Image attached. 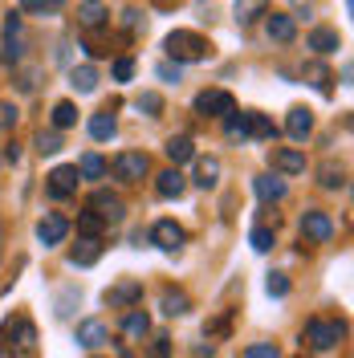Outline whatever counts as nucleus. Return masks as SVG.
<instances>
[{
	"instance_id": "nucleus-1",
	"label": "nucleus",
	"mask_w": 354,
	"mask_h": 358,
	"mask_svg": "<svg viewBox=\"0 0 354 358\" xmlns=\"http://www.w3.org/2000/svg\"><path fill=\"white\" fill-rule=\"evenodd\" d=\"M163 49H167V57H171L176 66H192V62H208V57H212L208 37H199V33H192V29H176V33H167Z\"/></svg>"
},
{
	"instance_id": "nucleus-2",
	"label": "nucleus",
	"mask_w": 354,
	"mask_h": 358,
	"mask_svg": "<svg viewBox=\"0 0 354 358\" xmlns=\"http://www.w3.org/2000/svg\"><path fill=\"white\" fill-rule=\"evenodd\" d=\"M0 342H8V350L17 358H33L37 355V330L29 317H13L4 330H0Z\"/></svg>"
},
{
	"instance_id": "nucleus-3",
	"label": "nucleus",
	"mask_w": 354,
	"mask_h": 358,
	"mask_svg": "<svg viewBox=\"0 0 354 358\" xmlns=\"http://www.w3.org/2000/svg\"><path fill=\"white\" fill-rule=\"evenodd\" d=\"M342 338H346V326L338 317H310L306 322V342L313 350H334Z\"/></svg>"
},
{
	"instance_id": "nucleus-4",
	"label": "nucleus",
	"mask_w": 354,
	"mask_h": 358,
	"mask_svg": "<svg viewBox=\"0 0 354 358\" xmlns=\"http://www.w3.org/2000/svg\"><path fill=\"white\" fill-rule=\"evenodd\" d=\"M232 110H236V98L228 90H199L196 94V114H204V118H224Z\"/></svg>"
},
{
	"instance_id": "nucleus-5",
	"label": "nucleus",
	"mask_w": 354,
	"mask_h": 358,
	"mask_svg": "<svg viewBox=\"0 0 354 358\" xmlns=\"http://www.w3.org/2000/svg\"><path fill=\"white\" fill-rule=\"evenodd\" d=\"M302 236L310 241V245H330L334 241V220L326 212H306L302 216Z\"/></svg>"
},
{
	"instance_id": "nucleus-6",
	"label": "nucleus",
	"mask_w": 354,
	"mask_h": 358,
	"mask_svg": "<svg viewBox=\"0 0 354 358\" xmlns=\"http://www.w3.org/2000/svg\"><path fill=\"white\" fill-rule=\"evenodd\" d=\"M147 155L143 151H122V155H114V176L122 179V183H139V179L147 176Z\"/></svg>"
},
{
	"instance_id": "nucleus-7",
	"label": "nucleus",
	"mask_w": 354,
	"mask_h": 358,
	"mask_svg": "<svg viewBox=\"0 0 354 358\" xmlns=\"http://www.w3.org/2000/svg\"><path fill=\"white\" fill-rule=\"evenodd\" d=\"M102 301H106L111 310H134V306L143 301V281H118V285L106 289Z\"/></svg>"
},
{
	"instance_id": "nucleus-8",
	"label": "nucleus",
	"mask_w": 354,
	"mask_h": 358,
	"mask_svg": "<svg viewBox=\"0 0 354 358\" xmlns=\"http://www.w3.org/2000/svg\"><path fill=\"white\" fill-rule=\"evenodd\" d=\"M151 241H155V248H163V252H179L183 241H187V232H183L176 220H159L155 228H151Z\"/></svg>"
},
{
	"instance_id": "nucleus-9",
	"label": "nucleus",
	"mask_w": 354,
	"mask_h": 358,
	"mask_svg": "<svg viewBox=\"0 0 354 358\" xmlns=\"http://www.w3.org/2000/svg\"><path fill=\"white\" fill-rule=\"evenodd\" d=\"M94 212H98V216H102V224H118L122 220V216H127V203L118 200V196H114V192H106V187H98V192H94Z\"/></svg>"
},
{
	"instance_id": "nucleus-10",
	"label": "nucleus",
	"mask_w": 354,
	"mask_h": 358,
	"mask_svg": "<svg viewBox=\"0 0 354 358\" xmlns=\"http://www.w3.org/2000/svg\"><path fill=\"white\" fill-rule=\"evenodd\" d=\"M78 183H82L78 167H57V171L49 176V187H45V192H49L53 200H69V196L78 192Z\"/></svg>"
},
{
	"instance_id": "nucleus-11",
	"label": "nucleus",
	"mask_w": 354,
	"mask_h": 358,
	"mask_svg": "<svg viewBox=\"0 0 354 358\" xmlns=\"http://www.w3.org/2000/svg\"><path fill=\"white\" fill-rule=\"evenodd\" d=\"M265 33H269V41L289 45L297 37V21H293L289 13H265Z\"/></svg>"
},
{
	"instance_id": "nucleus-12",
	"label": "nucleus",
	"mask_w": 354,
	"mask_h": 358,
	"mask_svg": "<svg viewBox=\"0 0 354 358\" xmlns=\"http://www.w3.org/2000/svg\"><path fill=\"white\" fill-rule=\"evenodd\" d=\"M69 236V220L66 216H57V212H49L41 224H37V241H41L45 248H53V245H62Z\"/></svg>"
},
{
	"instance_id": "nucleus-13",
	"label": "nucleus",
	"mask_w": 354,
	"mask_h": 358,
	"mask_svg": "<svg viewBox=\"0 0 354 358\" xmlns=\"http://www.w3.org/2000/svg\"><path fill=\"white\" fill-rule=\"evenodd\" d=\"M98 257H102V236H82L78 245L69 248V265H78V268L98 265Z\"/></svg>"
},
{
	"instance_id": "nucleus-14",
	"label": "nucleus",
	"mask_w": 354,
	"mask_h": 358,
	"mask_svg": "<svg viewBox=\"0 0 354 358\" xmlns=\"http://www.w3.org/2000/svg\"><path fill=\"white\" fill-rule=\"evenodd\" d=\"M253 192H257V200L277 203V200H285V179H277V176H257V179H253Z\"/></svg>"
},
{
	"instance_id": "nucleus-15",
	"label": "nucleus",
	"mask_w": 354,
	"mask_h": 358,
	"mask_svg": "<svg viewBox=\"0 0 354 358\" xmlns=\"http://www.w3.org/2000/svg\"><path fill=\"white\" fill-rule=\"evenodd\" d=\"M277 127L269 114H257V110H244V138H273Z\"/></svg>"
},
{
	"instance_id": "nucleus-16",
	"label": "nucleus",
	"mask_w": 354,
	"mask_h": 358,
	"mask_svg": "<svg viewBox=\"0 0 354 358\" xmlns=\"http://www.w3.org/2000/svg\"><path fill=\"white\" fill-rule=\"evenodd\" d=\"M183 187H187V183H183V176H179V167H167V171L155 179L159 200H179V196H183Z\"/></svg>"
},
{
	"instance_id": "nucleus-17",
	"label": "nucleus",
	"mask_w": 354,
	"mask_h": 358,
	"mask_svg": "<svg viewBox=\"0 0 354 358\" xmlns=\"http://www.w3.org/2000/svg\"><path fill=\"white\" fill-rule=\"evenodd\" d=\"M102 342H111V330H106L102 322L90 317V322L78 326V346H90V350H94V346H102Z\"/></svg>"
},
{
	"instance_id": "nucleus-18",
	"label": "nucleus",
	"mask_w": 354,
	"mask_h": 358,
	"mask_svg": "<svg viewBox=\"0 0 354 358\" xmlns=\"http://www.w3.org/2000/svg\"><path fill=\"white\" fill-rule=\"evenodd\" d=\"M273 167H277V171H285V176H302V171H306V155H302V151H293V147L273 151Z\"/></svg>"
},
{
	"instance_id": "nucleus-19",
	"label": "nucleus",
	"mask_w": 354,
	"mask_h": 358,
	"mask_svg": "<svg viewBox=\"0 0 354 358\" xmlns=\"http://www.w3.org/2000/svg\"><path fill=\"white\" fill-rule=\"evenodd\" d=\"M285 131H289V138H306V134L313 131V114L306 110V106H297V110H289V122H285Z\"/></svg>"
},
{
	"instance_id": "nucleus-20",
	"label": "nucleus",
	"mask_w": 354,
	"mask_h": 358,
	"mask_svg": "<svg viewBox=\"0 0 354 358\" xmlns=\"http://www.w3.org/2000/svg\"><path fill=\"white\" fill-rule=\"evenodd\" d=\"M163 151H167V159H171V163H187V159H196V147H192V138H187V134H176V138H167V147H163Z\"/></svg>"
},
{
	"instance_id": "nucleus-21",
	"label": "nucleus",
	"mask_w": 354,
	"mask_h": 358,
	"mask_svg": "<svg viewBox=\"0 0 354 358\" xmlns=\"http://www.w3.org/2000/svg\"><path fill=\"white\" fill-rule=\"evenodd\" d=\"M232 13H236V21L241 24H253V21H261V17L269 13V0H236Z\"/></svg>"
},
{
	"instance_id": "nucleus-22",
	"label": "nucleus",
	"mask_w": 354,
	"mask_h": 358,
	"mask_svg": "<svg viewBox=\"0 0 354 358\" xmlns=\"http://www.w3.org/2000/svg\"><path fill=\"white\" fill-rule=\"evenodd\" d=\"M306 45H310L313 53H334V49H342V37H338L334 29H313Z\"/></svg>"
},
{
	"instance_id": "nucleus-23",
	"label": "nucleus",
	"mask_w": 354,
	"mask_h": 358,
	"mask_svg": "<svg viewBox=\"0 0 354 358\" xmlns=\"http://www.w3.org/2000/svg\"><path fill=\"white\" fill-rule=\"evenodd\" d=\"M187 310H192V301H187L183 289H163V313L167 317H183Z\"/></svg>"
},
{
	"instance_id": "nucleus-24",
	"label": "nucleus",
	"mask_w": 354,
	"mask_h": 358,
	"mask_svg": "<svg viewBox=\"0 0 354 358\" xmlns=\"http://www.w3.org/2000/svg\"><path fill=\"white\" fill-rule=\"evenodd\" d=\"M114 114L111 110H102V114H94L90 118V138H98V143H106V138H114Z\"/></svg>"
},
{
	"instance_id": "nucleus-25",
	"label": "nucleus",
	"mask_w": 354,
	"mask_h": 358,
	"mask_svg": "<svg viewBox=\"0 0 354 358\" xmlns=\"http://www.w3.org/2000/svg\"><path fill=\"white\" fill-rule=\"evenodd\" d=\"M69 86L78 90V94H90V90L98 86V69H94V66H78V69H69Z\"/></svg>"
},
{
	"instance_id": "nucleus-26",
	"label": "nucleus",
	"mask_w": 354,
	"mask_h": 358,
	"mask_svg": "<svg viewBox=\"0 0 354 358\" xmlns=\"http://www.w3.org/2000/svg\"><path fill=\"white\" fill-rule=\"evenodd\" d=\"M220 179V159H199L196 163V183L199 187H216Z\"/></svg>"
},
{
	"instance_id": "nucleus-27",
	"label": "nucleus",
	"mask_w": 354,
	"mask_h": 358,
	"mask_svg": "<svg viewBox=\"0 0 354 358\" xmlns=\"http://www.w3.org/2000/svg\"><path fill=\"white\" fill-rule=\"evenodd\" d=\"M147 330H151V322H147V313L143 310H131L127 317H122V334L127 338H143Z\"/></svg>"
},
{
	"instance_id": "nucleus-28",
	"label": "nucleus",
	"mask_w": 354,
	"mask_h": 358,
	"mask_svg": "<svg viewBox=\"0 0 354 358\" xmlns=\"http://www.w3.org/2000/svg\"><path fill=\"white\" fill-rule=\"evenodd\" d=\"M106 171H111V167H106V159H102V155H94V151L82 155V171H78L82 179H102Z\"/></svg>"
},
{
	"instance_id": "nucleus-29",
	"label": "nucleus",
	"mask_w": 354,
	"mask_h": 358,
	"mask_svg": "<svg viewBox=\"0 0 354 358\" xmlns=\"http://www.w3.org/2000/svg\"><path fill=\"white\" fill-rule=\"evenodd\" d=\"M318 176H322V187H346V167H338V163H322V171H318Z\"/></svg>"
},
{
	"instance_id": "nucleus-30",
	"label": "nucleus",
	"mask_w": 354,
	"mask_h": 358,
	"mask_svg": "<svg viewBox=\"0 0 354 358\" xmlns=\"http://www.w3.org/2000/svg\"><path fill=\"white\" fill-rule=\"evenodd\" d=\"M73 122H78V106H73V102H57V106H53V127L66 131Z\"/></svg>"
},
{
	"instance_id": "nucleus-31",
	"label": "nucleus",
	"mask_w": 354,
	"mask_h": 358,
	"mask_svg": "<svg viewBox=\"0 0 354 358\" xmlns=\"http://www.w3.org/2000/svg\"><path fill=\"white\" fill-rule=\"evenodd\" d=\"M306 78H310V86H313V90L330 94V69H326V66H318V62H310V66H306Z\"/></svg>"
},
{
	"instance_id": "nucleus-32",
	"label": "nucleus",
	"mask_w": 354,
	"mask_h": 358,
	"mask_svg": "<svg viewBox=\"0 0 354 358\" xmlns=\"http://www.w3.org/2000/svg\"><path fill=\"white\" fill-rule=\"evenodd\" d=\"M78 17H82V29H90V33L106 24V13H102V4H86V8H82Z\"/></svg>"
},
{
	"instance_id": "nucleus-33",
	"label": "nucleus",
	"mask_w": 354,
	"mask_h": 358,
	"mask_svg": "<svg viewBox=\"0 0 354 358\" xmlns=\"http://www.w3.org/2000/svg\"><path fill=\"white\" fill-rule=\"evenodd\" d=\"M134 106H139L143 114H151V118H159V110H163V98H159L155 90H147V94H139V98H134Z\"/></svg>"
},
{
	"instance_id": "nucleus-34",
	"label": "nucleus",
	"mask_w": 354,
	"mask_h": 358,
	"mask_svg": "<svg viewBox=\"0 0 354 358\" xmlns=\"http://www.w3.org/2000/svg\"><path fill=\"white\" fill-rule=\"evenodd\" d=\"M37 151H41V155H57V151H62V134L57 131H37Z\"/></svg>"
},
{
	"instance_id": "nucleus-35",
	"label": "nucleus",
	"mask_w": 354,
	"mask_h": 358,
	"mask_svg": "<svg viewBox=\"0 0 354 358\" xmlns=\"http://www.w3.org/2000/svg\"><path fill=\"white\" fill-rule=\"evenodd\" d=\"M78 232L82 236H102V216L98 212H82L78 216Z\"/></svg>"
},
{
	"instance_id": "nucleus-36",
	"label": "nucleus",
	"mask_w": 354,
	"mask_h": 358,
	"mask_svg": "<svg viewBox=\"0 0 354 358\" xmlns=\"http://www.w3.org/2000/svg\"><path fill=\"white\" fill-rule=\"evenodd\" d=\"M248 241H253V248H257V252H269L277 236H273V228H253V232H248Z\"/></svg>"
},
{
	"instance_id": "nucleus-37",
	"label": "nucleus",
	"mask_w": 354,
	"mask_h": 358,
	"mask_svg": "<svg viewBox=\"0 0 354 358\" xmlns=\"http://www.w3.org/2000/svg\"><path fill=\"white\" fill-rule=\"evenodd\" d=\"M21 8H29V13H62L66 0H21Z\"/></svg>"
},
{
	"instance_id": "nucleus-38",
	"label": "nucleus",
	"mask_w": 354,
	"mask_h": 358,
	"mask_svg": "<svg viewBox=\"0 0 354 358\" xmlns=\"http://www.w3.org/2000/svg\"><path fill=\"white\" fill-rule=\"evenodd\" d=\"M265 289H269V297H285V293H289V277H285V273H269Z\"/></svg>"
},
{
	"instance_id": "nucleus-39",
	"label": "nucleus",
	"mask_w": 354,
	"mask_h": 358,
	"mask_svg": "<svg viewBox=\"0 0 354 358\" xmlns=\"http://www.w3.org/2000/svg\"><path fill=\"white\" fill-rule=\"evenodd\" d=\"M134 78V57H118L114 62V82H131Z\"/></svg>"
},
{
	"instance_id": "nucleus-40",
	"label": "nucleus",
	"mask_w": 354,
	"mask_h": 358,
	"mask_svg": "<svg viewBox=\"0 0 354 358\" xmlns=\"http://www.w3.org/2000/svg\"><path fill=\"white\" fill-rule=\"evenodd\" d=\"M244 358H281V355H277V346H273V342H257V346H248V350H244Z\"/></svg>"
},
{
	"instance_id": "nucleus-41",
	"label": "nucleus",
	"mask_w": 354,
	"mask_h": 358,
	"mask_svg": "<svg viewBox=\"0 0 354 358\" xmlns=\"http://www.w3.org/2000/svg\"><path fill=\"white\" fill-rule=\"evenodd\" d=\"M17 33H21V17L8 13V17H4V41H17Z\"/></svg>"
},
{
	"instance_id": "nucleus-42",
	"label": "nucleus",
	"mask_w": 354,
	"mask_h": 358,
	"mask_svg": "<svg viewBox=\"0 0 354 358\" xmlns=\"http://www.w3.org/2000/svg\"><path fill=\"white\" fill-rule=\"evenodd\" d=\"M8 127H17V106H13V102L0 106V131H8Z\"/></svg>"
},
{
	"instance_id": "nucleus-43",
	"label": "nucleus",
	"mask_w": 354,
	"mask_h": 358,
	"mask_svg": "<svg viewBox=\"0 0 354 358\" xmlns=\"http://www.w3.org/2000/svg\"><path fill=\"white\" fill-rule=\"evenodd\" d=\"M151 358H171V346H167V338H163V334L155 338V346H151Z\"/></svg>"
},
{
	"instance_id": "nucleus-44",
	"label": "nucleus",
	"mask_w": 354,
	"mask_h": 358,
	"mask_svg": "<svg viewBox=\"0 0 354 358\" xmlns=\"http://www.w3.org/2000/svg\"><path fill=\"white\" fill-rule=\"evenodd\" d=\"M159 78L163 82H179V66H159Z\"/></svg>"
},
{
	"instance_id": "nucleus-45",
	"label": "nucleus",
	"mask_w": 354,
	"mask_h": 358,
	"mask_svg": "<svg viewBox=\"0 0 354 358\" xmlns=\"http://www.w3.org/2000/svg\"><path fill=\"white\" fill-rule=\"evenodd\" d=\"M122 24H127V29H139V13H134V8H127V13H122Z\"/></svg>"
},
{
	"instance_id": "nucleus-46",
	"label": "nucleus",
	"mask_w": 354,
	"mask_h": 358,
	"mask_svg": "<svg viewBox=\"0 0 354 358\" xmlns=\"http://www.w3.org/2000/svg\"><path fill=\"white\" fill-rule=\"evenodd\" d=\"M159 8H171V4H179V0H155Z\"/></svg>"
},
{
	"instance_id": "nucleus-47",
	"label": "nucleus",
	"mask_w": 354,
	"mask_h": 358,
	"mask_svg": "<svg viewBox=\"0 0 354 358\" xmlns=\"http://www.w3.org/2000/svg\"><path fill=\"white\" fill-rule=\"evenodd\" d=\"M118 358H131V355H118Z\"/></svg>"
},
{
	"instance_id": "nucleus-48",
	"label": "nucleus",
	"mask_w": 354,
	"mask_h": 358,
	"mask_svg": "<svg viewBox=\"0 0 354 358\" xmlns=\"http://www.w3.org/2000/svg\"><path fill=\"white\" fill-rule=\"evenodd\" d=\"M90 4H98V0H90Z\"/></svg>"
}]
</instances>
